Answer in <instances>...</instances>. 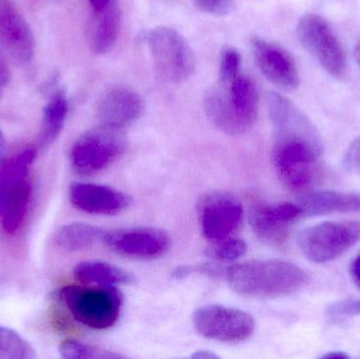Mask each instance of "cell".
Returning a JSON list of instances; mask_svg holds the SVG:
<instances>
[{
	"mask_svg": "<svg viewBox=\"0 0 360 359\" xmlns=\"http://www.w3.org/2000/svg\"><path fill=\"white\" fill-rule=\"evenodd\" d=\"M250 48L262 75L281 90H295L300 86V72L295 59L279 44L259 36H252Z\"/></svg>",
	"mask_w": 360,
	"mask_h": 359,
	"instance_id": "12",
	"label": "cell"
},
{
	"mask_svg": "<svg viewBox=\"0 0 360 359\" xmlns=\"http://www.w3.org/2000/svg\"><path fill=\"white\" fill-rule=\"evenodd\" d=\"M354 57L355 60H356V63H359L360 67V41L357 44V46H355Z\"/></svg>",
	"mask_w": 360,
	"mask_h": 359,
	"instance_id": "38",
	"label": "cell"
},
{
	"mask_svg": "<svg viewBox=\"0 0 360 359\" xmlns=\"http://www.w3.org/2000/svg\"><path fill=\"white\" fill-rule=\"evenodd\" d=\"M70 200L78 210L95 215L120 214L130 204V198L124 192L95 183H73Z\"/></svg>",
	"mask_w": 360,
	"mask_h": 359,
	"instance_id": "16",
	"label": "cell"
},
{
	"mask_svg": "<svg viewBox=\"0 0 360 359\" xmlns=\"http://www.w3.org/2000/svg\"><path fill=\"white\" fill-rule=\"evenodd\" d=\"M243 215L241 202L228 193L207 194L198 204L201 232L212 244L233 237L243 225Z\"/></svg>",
	"mask_w": 360,
	"mask_h": 359,
	"instance_id": "10",
	"label": "cell"
},
{
	"mask_svg": "<svg viewBox=\"0 0 360 359\" xmlns=\"http://www.w3.org/2000/svg\"><path fill=\"white\" fill-rule=\"evenodd\" d=\"M192 358L198 359H214L218 358V356L214 354L213 352L207 351V350H199V351H196L193 354Z\"/></svg>",
	"mask_w": 360,
	"mask_h": 359,
	"instance_id": "35",
	"label": "cell"
},
{
	"mask_svg": "<svg viewBox=\"0 0 360 359\" xmlns=\"http://www.w3.org/2000/svg\"><path fill=\"white\" fill-rule=\"evenodd\" d=\"M344 166L349 172L360 176V136L349 145L345 154Z\"/></svg>",
	"mask_w": 360,
	"mask_h": 359,
	"instance_id": "31",
	"label": "cell"
},
{
	"mask_svg": "<svg viewBox=\"0 0 360 359\" xmlns=\"http://www.w3.org/2000/svg\"><path fill=\"white\" fill-rule=\"evenodd\" d=\"M6 138H4V133H2L1 129H0V164H2L6 160Z\"/></svg>",
	"mask_w": 360,
	"mask_h": 359,
	"instance_id": "36",
	"label": "cell"
},
{
	"mask_svg": "<svg viewBox=\"0 0 360 359\" xmlns=\"http://www.w3.org/2000/svg\"><path fill=\"white\" fill-rule=\"evenodd\" d=\"M112 1L113 0H89V4L93 12H98L109 6Z\"/></svg>",
	"mask_w": 360,
	"mask_h": 359,
	"instance_id": "34",
	"label": "cell"
},
{
	"mask_svg": "<svg viewBox=\"0 0 360 359\" xmlns=\"http://www.w3.org/2000/svg\"><path fill=\"white\" fill-rule=\"evenodd\" d=\"M327 314L333 320L360 316V299H345L335 301L328 307Z\"/></svg>",
	"mask_w": 360,
	"mask_h": 359,
	"instance_id": "28",
	"label": "cell"
},
{
	"mask_svg": "<svg viewBox=\"0 0 360 359\" xmlns=\"http://www.w3.org/2000/svg\"><path fill=\"white\" fill-rule=\"evenodd\" d=\"M226 278L232 290L250 299H272L302 290L309 276L298 266L279 259H257L231 266Z\"/></svg>",
	"mask_w": 360,
	"mask_h": 359,
	"instance_id": "2",
	"label": "cell"
},
{
	"mask_svg": "<svg viewBox=\"0 0 360 359\" xmlns=\"http://www.w3.org/2000/svg\"><path fill=\"white\" fill-rule=\"evenodd\" d=\"M105 232L89 223H75L63 226L57 231L56 244L65 251L89 248L97 240H103Z\"/></svg>",
	"mask_w": 360,
	"mask_h": 359,
	"instance_id": "23",
	"label": "cell"
},
{
	"mask_svg": "<svg viewBox=\"0 0 360 359\" xmlns=\"http://www.w3.org/2000/svg\"><path fill=\"white\" fill-rule=\"evenodd\" d=\"M302 217L300 207L293 202L258 204L250 211V225L254 233L271 244L287 240L292 226Z\"/></svg>",
	"mask_w": 360,
	"mask_h": 359,
	"instance_id": "13",
	"label": "cell"
},
{
	"mask_svg": "<svg viewBox=\"0 0 360 359\" xmlns=\"http://www.w3.org/2000/svg\"><path fill=\"white\" fill-rule=\"evenodd\" d=\"M59 297L74 320L95 330L111 328L120 318L122 295L116 287H63Z\"/></svg>",
	"mask_w": 360,
	"mask_h": 359,
	"instance_id": "3",
	"label": "cell"
},
{
	"mask_svg": "<svg viewBox=\"0 0 360 359\" xmlns=\"http://www.w3.org/2000/svg\"><path fill=\"white\" fill-rule=\"evenodd\" d=\"M240 53L232 46L224 48L221 53L219 65V81L230 84L239 75L240 70Z\"/></svg>",
	"mask_w": 360,
	"mask_h": 359,
	"instance_id": "27",
	"label": "cell"
},
{
	"mask_svg": "<svg viewBox=\"0 0 360 359\" xmlns=\"http://www.w3.org/2000/svg\"><path fill=\"white\" fill-rule=\"evenodd\" d=\"M103 242L112 252L133 259H156L168 252L171 238L158 228H130L105 232Z\"/></svg>",
	"mask_w": 360,
	"mask_h": 359,
	"instance_id": "11",
	"label": "cell"
},
{
	"mask_svg": "<svg viewBox=\"0 0 360 359\" xmlns=\"http://www.w3.org/2000/svg\"><path fill=\"white\" fill-rule=\"evenodd\" d=\"M35 158V150L27 149L0 164V221L8 233H15L27 214L31 200L27 173Z\"/></svg>",
	"mask_w": 360,
	"mask_h": 359,
	"instance_id": "4",
	"label": "cell"
},
{
	"mask_svg": "<svg viewBox=\"0 0 360 359\" xmlns=\"http://www.w3.org/2000/svg\"><path fill=\"white\" fill-rule=\"evenodd\" d=\"M126 148L124 131L101 124L84 133L74 143L72 166L80 174H97L120 159Z\"/></svg>",
	"mask_w": 360,
	"mask_h": 359,
	"instance_id": "6",
	"label": "cell"
},
{
	"mask_svg": "<svg viewBox=\"0 0 360 359\" xmlns=\"http://www.w3.org/2000/svg\"><path fill=\"white\" fill-rule=\"evenodd\" d=\"M302 46L319 65L336 78L346 75L348 59L342 42L323 16L314 13L304 15L296 27Z\"/></svg>",
	"mask_w": 360,
	"mask_h": 359,
	"instance_id": "7",
	"label": "cell"
},
{
	"mask_svg": "<svg viewBox=\"0 0 360 359\" xmlns=\"http://www.w3.org/2000/svg\"><path fill=\"white\" fill-rule=\"evenodd\" d=\"M0 46L20 61L30 60L35 52L33 32L12 0H0Z\"/></svg>",
	"mask_w": 360,
	"mask_h": 359,
	"instance_id": "14",
	"label": "cell"
},
{
	"mask_svg": "<svg viewBox=\"0 0 360 359\" xmlns=\"http://www.w3.org/2000/svg\"><path fill=\"white\" fill-rule=\"evenodd\" d=\"M268 107L274 131L272 159L277 175L291 191H304L319 174L325 151L321 134L287 97L270 93Z\"/></svg>",
	"mask_w": 360,
	"mask_h": 359,
	"instance_id": "1",
	"label": "cell"
},
{
	"mask_svg": "<svg viewBox=\"0 0 360 359\" xmlns=\"http://www.w3.org/2000/svg\"><path fill=\"white\" fill-rule=\"evenodd\" d=\"M10 79V74H8V67H6L1 59H0V100H1L2 95H4V89L8 84Z\"/></svg>",
	"mask_w": 360,
	"mask_h": 359,
	"instance_id": "32",
	"label": "cell"
},
{
	"mask_svg": "<svg viewBox=\"0 0 360 359\" xmlns=\"http://www.w3.org/2000/svg\"><path fill=\"white\" fill-rule=\"evenodd\" d=\"M228 86L229 100L243 133L257 119L259 95L255 82L249 76L239 74Z\"/></svg>",
	"mask_w": 360,
	"mask_h": 359,
	"instance_id": "19",
	"label": "cell"
},
{
	"mask_svg": "<svg viewBox=\"0 0 360 359\" xmlns=\"http://www.w3.org/2000/svg\"><path fill=\"white\" fill-rule=\"evenodd\" d=\"M143 110L139 93L128 86H115L103 95L97 113L103 126L124 131L141 117Z\"/></svg>",
	"mask_w": 360,
	"mask_h": 359,
	"instance_id": "15",
	"label": "cell"
},
{
	"mask_svg": "<svg viewBox=\"0 0 360 359\" xmlns=\"http://www.w3.org/2000/svg\"><path fill=\"white\" fill-rule=\"evenodd\" d=\"M302 217L349 214L360 212V194L351 192L317 191L304 194L298 200Z\"/></svg>",
	"mask_w": 360,
	"mask_h": 359,
	"instance_id": "17",
	"label": "cell"
},
{
	"mask_svg": "<svg viewBox=\"0 0 360 359\" xmlns=\"http://www.w3.org/2000/svg\"><path fill=\"white\" fill-rule=\"evenodd\" d=\"M34 348L12 329L0 326V359H33Z\"/></svg>",
	"mask_w": 360,
	"mask_h": 359,
	"instance_id": "24",
	"label": "cell"
},
{
	"mask_svg": "<svg viewBox=\"0 0 360 359\" xmlns=\"http://www.w3.org/2000/svg\"><path fill=\"white\" fill-rule=\"evenodd\" d=\"M195 273L217 276L221 273V270H220L219 266L212 265V263H205V265L199 266H179L172 272V278L180 280Z\"/></svg>",
	"mask_w": 360,
	"mask_h": 359,
	"instance_id": "30",
	"label": "cell"
},
{
	"mask_svg": "<svg viewBox=\"0 0 360 359\" xmlns=\"http://www.w3.org/2000/svg\"><path fill=\"white\" fill-rule=\"evenodd\" d=\"M323 359H347L349 358L348 354L345 353V352L338 351V352H330V353L325 354L323 356Z\"/></svg>",
	"mask_w": 360,
	"mask_h": 359,
	"instance_id": "37",
	"label": "cell"
},
{
	"mask_svg": "<svg viewBox=\"0 0 360 359\" xmlns=\"http://www.w3.org/2000/svg\"><path fill=\"white\" fill-rule=\"evenodd\" d=\"M154 67L168 82L181 84L195 71V55L186 38L175 29L160 27L146 35Z\"/></svg>",
	"mask_w": 360,
	"mask_h": 359,
	"instance_id": "5",
	"label": "cell"
},
{
	"mask_svg": "<svg viewBox=\"0 0 360 359\" xmlns=\"http://www.w3.org/2000/svg\"><path fill=\"white\" fill-rule=\"evenodd\" d=\"M248 247L243 240L230 237L213 242L207 250V256L216 261H234L245 256Z\"/></svg>",
	"mask_w": 360,
	"mask_h": 359,
	"instance_id": "26",
	"label": "cell"
},
{
	"mask_svg": "<svg viewBox=\"0 0 360 359\" xmlns=\"http://www.w3.org/2000/svg\"><path fill=\"white\" fill-rule=\"evenodd\" d=\"M351 275H352L353 280L355 285L360 290V254L353 261L351 265Z\"/></svg>",
	"mask_w": 360,
	"mask_h": 359,
	"instance_id": "33",
	"label": "cell"
},
{
	"mask_svg": "<svg viewBox=\"0 0 360 359\" xmlns=\"http://www.w3.org/2000/svg\"><path fill=\"white\" fill-rule=\"evenodd\" d=\"M78 282L95 287H116L131 284L133 276L124 269L98 261H82L74 268Z\"/></svg>",
	"mask_w": 360,
	"mask_h": 359,
	"instance_id": "21",
	"label": "cell"
},
{
	"mask_svg": "<svg viewBox=\"0 0 360 359\" xmlns=\"http://www.w3.org/2000/svg\"><path fill=\"white\" fill-rule=\"evenodd\" d=\"M59 353L65 359H111L122 358L120 354L92 347L77 341H65L59 347Z\"/></svg>",
	"mask_w": 360,
	"mask_h": 359,
	"instance_id": "25",
	"label": "cell"
},
{
	"mask_svg": "<svg viewBox=\"0 0 360 359\" xmlns=\"http://www.w3.org/2000/svg\"><path fill=\"white\" fill-rule=\"evenodd\" d=\"M203 105L207 118L218 130L229 135L243 134V129L229 100L226 84L219 81L215 86L207 89Z\"/></svg>",
	"mask_w": 360,
	"mask_h": 359,
	"instance_id": "20",
	"label": "cell"
},
{
	"mask_svg": "<svg viewBox=\"0 0 360 359\" xmlns=\"http://www.w3.org/2000/svg\"><path fill=\"white\" fill-rule=\"evenodd\" d=\"M193 325L205 339L226 344L243 343L255 330V322L249 313L220 305L197 309L193 314Z\"/></svg>",
	"mask_w": 360,
	"mask_h": 359,
	"instance_id": "9",
	"label": "cell"
},
{
	"mask_svg": "<svg viewBox=\"0 0 360 359\" xmlns=\"http://www.w3.org/2000/svg\"><path fill=\"white\" fill-rule=\"evenodd\" d=\"M69 110L67 96L63 91H58L51 97L44 109L40 141L42 145H52L63 131Z\"/></svg>",
	"mask_w": 360,
	"mask_h": 359,
	"instance_id": "22",
	"label": "cell"
},
{
	"mask_svg": "<svg viewBox=\"0 0 360 359\" xmlns=\"http://www.w3.org/2000/svg\"><path fill=\"white\" fill-rule=\"evenodd\" d=\"M122 27V10L120 0H113L107 8L93 12L89 42L96 54L110 52L117 42Z\"/></svg>",
	"mask_w": 360,
	"mask_h": 359,
	"instance_id": "18",
	"label": "cell"
},
{
	"mask_svg": "<svg viewBox=\"0 0 360 359\" xmlns=\"http://www.w3.org/2000/svg\"><path fill=\"white\" fill-rule=\"evenodd\" d=\"M195 8L216 16H226L235 8L233 0H192Z\"/></svg>",
	"mask_w": 360,
	"mask_h": 359,
	"instance_id": "29",
	"label": "cell"
},
{
	"mask_svg": "<svg viewBox=\"0 0 360 359\" xmlns=\"http://www.w3.org/2000/svg\"><path fill=\"white\" fill-rule=\"evenodd\" d=\"M359 240V221H327L304 229L298 246L309 261L325 263L348 252Z\"/></svg>",
	"mask_w": 360,
	"mask_h": 359,
	"instance_id": "8",
	"label": "cell"
}]
</instances>
